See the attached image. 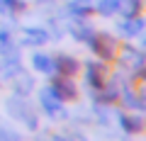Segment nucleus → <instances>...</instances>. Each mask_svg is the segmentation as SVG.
I'll list each match as a JSON object with an SVG mask.
<instances>
[{
	"mask_svg": "<svg viewBox=\"0 0 146 141\" xmlns=\"http://www.w3.org/2000/svg\"><path fill=\"white\" fill-rule=\"evenodd\" d=\"M88 44L102 61H112V58L117 56V39L112 37V34H105V32H98V34H95L93 32V37H90Z\"/></svg>",
	"mask_w": 146,
	"mask_h": 141,
	"instance_id": "nucleus-1",
	"label": "nucleus"
},
{
	"mask_svg": "<svg viewBox=\"0 0 146 141\" xmlns=\"http://www.w3.org/2000/svg\"><path fill=\"white\" fill-rule=\"evenodd\" d=\"M7 110H10V115L15 117V119H20L27 129H32V131L36 129V115H34V110H32L29 105H27V100H22L20 95L12 97V100H7Z\"/></svg>",
	"mask_w": 146,
	"mask_h": 141,
	"instance_id": "nucleus-2",
	"label": "nucleus"
},
{
	"mask_svg": "<svg viewBox=\"0 0 146 141\" xmlns=\"http://www.w3.org/2000/svg\"><path fill=\"white\" fill-rule=\"evenodd\" d=\"M20 73V51L10 49V51L0 54V83L7 78H15Z\"/></svg>",
	"mask_w": 146,
	"mask_h": 141,
	"instance_id": "nucleus-3",
	"label": "nucleus"
},
{
	"mask_svg": "<svg viewBox=\"0 0 146 141\" xmlns=\"http://www.w3.org/2000/svg\"><path fill=\"white\" fill-rule=\"evenodd\" d=\"M119 63L127 68V71H131V73H144V66H146L144 54H141V51H136L134 46H127L124 51H122Z\"/></svg>",
	"mask_w": 146,
	"mask_h": 141,
	"instance_id": "nucleus-4",
	"label": "nucleus"
},
{
	"mask_svg": "<svg viewBox=\"0 0 146 141\" xmlns=\"http://www.w3.org/2000/svg\"><path fill=\"white\" fill-rule=\"evenodd\" d=\"M39 102H42V107L46 110V115H51V117H66V112H63V107H61V100H58V95L54 93L51 88H44L42 93H39Z\"/></svg>",
	"mask_w": 146,
	"mask_h": 141,
	"instance_id": "nucleus-5",
	"label": "nucleus"
},
{
	"mask_svg": "<svg viewBox=\"0 0 146 141\" xmlns=\"http://www.w3.org/2000/svg\"><path fill=\"white\" fill-rule=\"evenodd\" d=\"M85 80H88L90 88H102L107 83V71H105V66L98 63V61H90L88 68H85Z\"/></svg>",
	"mask_w": 146,
	"mask_h": 141,
	"instance_id": "nucleus-6",
	"label": "nucleus"
},
{
	"mask_svg": "<svg viewBox=\"0 0 146 141\" xmlns=\"http://www.w3.org/2000/svg\"><path fill=\"white\" fill-rule=\"evenodd\" d=\"M51 90L58 95V100H76V95H78V90H76V85H73V80H68V75L66 78H56L54 80V85H51Z\"/></svg>",
	"mask_w": 146,
	"mask_h": 141,
	"instance_id": "nucleus-7",
	"label": "nucleus"
},
{
	"mask_svg": "<svg viewBox=\"0 0 146 141\" xmlns=\"http://www.w3.org/2000/svg\"><path fill=\"white\" fill-rule=\"evenodd\" d=\"M49 42V32L39 29V27H27L22 29V44H29V46H39V44Z\"/></svg>",
	"mask_w": 146,
	"mask_h": 141,
	"instance_id": "nucleus-8",
	"label": "nucleus"
},
{
	"mask_svg": "<svg viewBox=\"0 0 146 141\" xmlns=\"http://www.w3.org/2000/svg\"><path fill=\"white\" fill-rule=\"evenodd\" d=\"M54 68H58V73H63V75H73L78 71V58L68 56V54H61L58 58H54Z\"/></svg>",
	"mask_w": 146,
	"mask_h": 141,
	"instance_id": "nucleus-9",
	"label": "nucleus"
},
{
	"mask_svg": "<svg viewBox=\"0 0 146 141\" xmlns=\"http://www.w3.org/2000/svg\"><path fill=\"white\" fill-rule=\"evenodd\" d=\"M144 32V20H139V17H127L124 22H119V34H124V37H136V34H141Z\"/></svg>",
	"mask_w": 146,
	"mask_h": 141,
	"instance_id": "nucleus-10",
	"label": "nucleus"
},
{
	"mask_svg": "<svg viewBox=\"0 0 146 141\" xmlns=\"http://www.w3.org/2000/svg\"><path fill=\"white\" fill-rule=\"evenodd\" d=\"M71 34L78 39V42H90V37H93V29L88 27V22H85V20H80V17H78V20H73V22H71Z\"/></svg>",
	"mask_w": 146,
	"mask_h": 141,
	"instance_id": "nucleus-11",
	"label": "nucleus"
},
{
	"mask_svg": "<svg viewBox=\"0 0 146 141\" xmlns=\"http://www.w3.org/2000/svg\"><path fill=\"white\" fill-rule=\"evenodd\" d=\"M32 66L39 71V73H54L56 68H54V58L46 56V54H34L32 56Z\"/></svg>",
	"mask_w": 146,
	"mask_h": 141,
	"instance_id": "nucleus-12",
	"label": "nucleus"
},
{
	"mask_svg": "<svg viewBox=\"0 0 146 141\" xmlns=\"http://www.w3.org/2000/svg\"><path fill=\"white\" fill-rule=\"evenodd\" d=\"M12 85H15V93L20 95V97H25V95L29 93L32 88H34V80H32L27 73H17V75H15V83H12Z\"/></svg>",
	"mask_w": 146,
	"mask_h": 141,
	"instance_id": "nucleus-13",
	"label": "nucleus"
},
{
	"mask_svg": "<svg viewBox=\"0 0 146 141\" xmlns=\"http://www.w3.org/2000/svg\"><path fill=\"white\" fill-rule=\"evenodd\" d=\"M141 10V0H117V12H122L124 17H134Z\"/></svg>",
	"mask_w": 146,
	"mask_h": 141,
	"instance_id": "nucleus-14",
	"label": "nucleus"
},
{
	"mask_svg": "<svg viewBox=\"0 0 146 141\" xmlns=\"http://www.w3.org/2000/svg\"><path fill=\"white\" fill-rule=\"evenodd\" d=\"M119 124H122V129H124L127 134H136V131H141V126H144V122H141L139 117L124 115V117H119Z\"/></svg>",
	"mask_w": 146,
	"mask_h": 141,
	"instance_id": "nucleus-15",
	"label": "nucleus"
},
{
	"mask_svg": "<svg viewBox=\"0 0 146 141\" xmlns=\"http://www.w3.org/2000/svg\"><path fill=\"white\" fill-rule=\"evenodd\" d=\"M95 7L90 5L88 0H73V3H68V12H73V15H78V17H85L90 15Z\"/></svg>",
	"mask_w": 146,
	"mask_h": 141,
	"instance_id": "nucleus-16",
	"label": "nucleus"
},
{
	"mask_svg": "<svg viewBox=\"0 0 146 141\" xmlns=\"http://www.w3.org/2000/svg\"><path fill=\"white\" fill-rule=\"evenodd\" d=\"M25 10L22 0H0V15H17Z\"/></svg>",
	"mask_w": 146,
	"mask_h": 141,
	"instance_id": "nucleus-17",
	"label": "nucleus"
},
{
	"mask_svg": "<svg viewBox=\"0 0 146 141\" xmlns=\"http://www.w3.org/2000/svg\"><path fill=\"white\" fill-rule=\"evenodd\" d=\"M95 10H98L100 15H115L117 12V0H98Z\"/></svg>",
	"mask_w": 146,
	"mask_h": 141,
	"instance_id": "nucleus-18",
	"label": "nucleus"
},
{
	"mask_svg": "<svg viewBox=\"0 0 146 141\" xmlns=\"http://www.w3.org/2000/svg\"><path fill=\"white\" fill-rule=\"evenodd\" d=\"M10 49H15V44H12V37H10V32L0 29V54L10 51Z\"/></svg>",
	"mask_w": 146,
	"mask_h": 141,
	"instance_id": "nucleus-19",
	"label": "nucleus"
},
{
	"mask_svg": "<svg viewBox=\"0 0 146 141\" xmlns=\"http://www.w3.org/2000/svg\"><path fill=\"white\" fill-rule=\"evenodd\" d=\"M0 139H17V134H15V129H10L7 124L0 122Z\"/></svg>",
	"mask_w": 146,
	"mask_h": 141,
	"instance_id": "nucleus-20",
	"label": "nucleus"
}]
</instances>
